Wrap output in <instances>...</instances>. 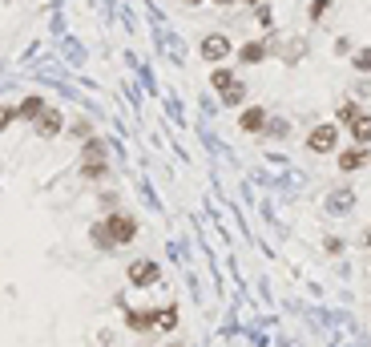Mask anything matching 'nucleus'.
Returning <instances> with one entry per match:
<instances>
[{
	"label": "nucleus",
	"mask_w": 371,
	"mask_h": 347,
	"mask_svg": "<svg viewBox=\"0 0 371 347\" xmlns=\"http://www.w3.org/2000/svg\"><path fill=\"white\" fill-rule=\"evenodd\" d=\"M210 4H218V8H230V4H238V0H210Z\"/></svg>",
	"instance_id": "nucleus-27"
},
{
	"label": "nucleus",
	"mask_w": 371,
	"mask_h": 347,
	"mask_svg": "<svg viewBox=\"0 0 371 347\" xmlns=\"http://www.w3.org/2000/svg\"><path fill=\"white\" fill-rule=\"evenodd\" d=\"M126 279H129V287H154V283L161 279V271H158L154 259H133L129 271H126Z\"/></svg>",
	"instance_id": "nucleus-3"
},
{
	"label": "nucleus",
	"mask_w": 371,
	"mask_h": 347,
	"mask_svg": "<svg viewBox=\"0 0 371 347\" xmlns=\"http://www.w3.org/2000/svg\"><path fill=\"white\" fill-rule=\"evenodd\" d=\"M69 133H73V137H77V142H89V137H93V125H89V121H85V117H77V121H73V125H69Z\"/></svg>",
	"instance_id": "nucleus-19"
},
{
	"label": "nucleus",
	"mask_w": 371,
	"mask_h": 347,
	"mask_svg": "<svg viewBox=\"0 0 371 347\" xmlns=\"http://www.w3.org/2000/svg\"><path fill=\"white\" fill-rule=\"evenodd\" d=\"M351 202H355L351 190H331V194H327V210H331V215H347Z\"/></svg>",
	"instance_id": "nucleus-13"
},
{
	"label": "nucleus",
	"mask_w": 371,
	"mask_h": 347,
	"mask_svg": "<svg viewBox=\"0 0 371 347\" xmlns=\"http://www.w3.org/2000/svg\"><path fill=\"white\" fill-rule=\"evenodd\" d=\"M246 4H267V0H246Z\"/></svg>",
	"instance_id": "nucleus-29"
},
{
	"label": "nucleus",
	"mask_w": 371,
	"mask_h": 347,
	"mask_svg": "<svg viewBox=\"0 0 371 347\" xmlns=\"http://www.w3.org/2000/svg\"><path fill=\"white\" fill-rule=\"evenodd\" d=\"M347 130H351V142H355V146H367V149H371V109H359Z\"/></svg>",
	"instance_id": "nucleus-9"
},
{
	"label": "nucleus",
	"mask_w": 371,
	"mask_h": 347,
	"mask_svg": "<svg viewBox=\"0 0 371 347\" xmlns=\"http://www.w3.org/2000/svg\"><path fill=\"white\" fill-rule=\"evenodd\" d=\"M327 250L331 254H343V238H327Z\"/></svg>",
	"instance_id": "nucleus-26"
},
{
	"label": "nucleus",
	"mask_w": 371,
	"mask_h": 347,
	"mask_svg": "<svg viewBox=\"0 0 371 347\" xmlns=\"http://www.w3.org/2000/svg\"><path fill=\"white\" fill-rule=\"evenodd\" d=\"M242 101H246V81L234 77V81L222 89V105H226V109H234V105H242Z\"/></svg>",
	"instance_id": "nucleus-12"
},
{
	"label": "nucleus",
	"mask_w": 371,
	"mask_h": 347,
	"mask_svg": "<svg viewBox=\"0 0 371 347\" xmlns=\"http://www.w3.org/2000/svg\"><path fill=\"white\" fill-rule=\"evenodd\" d=\"M97 250H117V247H129L133 238H137V218L126 215V210H109V215L93 222V231H89Z\"/></svg>",
	"instance_id": "nucleus-1"
},
{
	"label": "nucleus",
	"mask_w": 371,
	"mask_h": 347,
	"mask_svg": "<svg viewBox=\"0 0 371 347\" xmlns=\"http://www.w3.org/2000/svg\"><path fill=\"white\" fill-rule=\"evenodd\" d=\"M101 210H105V215H109V210H117V198H113V194H101Z\"/></svg>",
	"instance_id": "nucleus-25"
},
{
	"label": "nucleus",
	"mask_w": 371,
	"mask_h": 347,
	"mask_svg": "<svg viewBox=\"0 0 371 347\" xmlns=\"http://www.w3.org/2000/svg\"><path fill=\"white\" fill-rule=\"evenodd\" d=\"M230 81H234V73H230V69H222V65H214V69H210V85H214L218 93H222V89H226Z\"/></svg>",
	"instance_id": "nucleus-17"
},
{
	"label": "nucleus",
	"mask_w": 371,
	"mask_h": 347,
	"mask_svg": "<svg viewBox=\"0 0 371 347\" xmlns=\"http://www.w3.org/2000/svg\"><path fill=\"white\" fill-rule=\"evenodd\" d=\"M262 133H271V137H287V121H267V130Z\"/></svg>",
	"instance_id": "nucleus-24"
},
{
	"label": "nucleus",
	"mask_w": 371,
	"mask_h": 347,
	"mask_svg": "<svg viewBox=\"0 0 371 347\" xmlns=\"http://www.w3.org/2000/svg\"><path fill=\"white\" fill-rule=\"evenodd\" d=\"M351 69L355 73H371V45H363V49L351 53Z\"/></svg>",
	"instance_id": "nucleus-16"
},
{
	"label": "nucleus",
	"mask_w": 371,
	"mask_h": 347,
	"mask_svg": "<svg viewBox=\"0 0 371 347\" xmlns=\"http://www.w3.org/2000/svg\"><path fill=\"white\" fill-rule=\"evenodd\" d=\"M306 13H311V20H323L327 13H331V0H311V8H306Z\"/></svg>",
	"instance_id": "nucleus-21"
},
{
	"label": "nucleus",
	"mask_w": 371,
	"mask_h": 347,
	"mask_svg": "<svg viewBox=\"0 0 371 347\" xmlns=\"http://www.w3.org/2000/svg\"><path fill=\"white\" fill-rule=\"evenodd\" d=\"M32 130H36V137H41V142H53V137H57V133L65 130V117H61V109H53V105H45V109H41V117L32 121Z\"/></svg>",
	"instance_id": "nucleus-4"
},
{
	"label": "nucleus",
	"mask_w": 371,
	"mask_h": 347,
	"mask_svg": "<svg viewBox=\"0 0 371 347\" xmlns=\"http://www.w3.org/2000/svg\"><path fill=\"white\" fill-rule=\"evenodd\" d=\"M371 162V149L367 146H347V149H339V170L343 174H355V170H363V165Z\"/></svg>",
	"instance_id": "nucleus-6"
},
{
	"label": "nucleus",
	"mask_w": 371,
	"mask_h": 347,
	"mask_svg": "<svg viewBox=\"0 0 371 347\" xmlns=\"http://www.w3.org/2000/svg\"><path fill=\"white\" fill-rule=\"evenodd\" d=\"M170 347H182V343H170Z\"/></svg>",
	"instance_id": "nucleus-30"
},
{
	"label": "nucleus",
	"mask_w": 371,
	"mask_h": 347,
	"mask_svg": "<svg viewBox=\"0 0 371 347\" xmlns=\"http://www.w3.org/2000/svg\"><path fill=\"white\" fill-rule=\"evenodd\" d=\"M45 105H48V101L41 97V93H29V97H25V101H20V105H16V117H20V121H36Z\"/></svg>",
	"instance_id": "nucleus-10"
},
{
	"label": "nucleus",
	"mask_w": 371,
	"mask_h": 347,
	"mask_svg": "<svg viewBox=\"0 0 371 347\" xmlns=\"http://www.w3.org/2000/svg\"><path fill=\"white\" fill-rule=\"evenodd\" d=\"M182 4H186V8H198V4H206V0H182Z\"/></svg>",
	"instance_id": "nucleus-28"
},
{
	"label": "nucleus",
	"mask_w": 371,
	"mask_h": 347,
	"mask_svg": "<svg viewBox=\"0 0 371 347\" xmlns=\"http://www.w3.org/2000/svg\"><path fill=\"white\" fill-rule=\"evenodd\" d=\"M126 323L133 331H149L158 327V311H126Z\"/></svg>",
	"instance_id": "nucleus-14"
},
{
	"label": "nucleus",
	"mask_w": 371,
	"mask_h": 347,
	"mask_svg": "<svg viewBox=\"0 0 371 347\" xmlns=\"http://www.w3.org/2000/svg\"><path fill=\"white\" fill-rule=\"evenodd\" d=\"M198 53H202V61L218 65V61H226V57L234 53V45H230L222 33H210V36H202V49H198Z\"/></svg>",
	"instance_id": "nucleus-5"
},
{
	"label": "nucleus",
	"mask_w": 371,
	"mask_h": 347,
	"mask_svg": "<svg viewBox=\"0 0 371 347\" xmlns=\"http://www.w3.org/2000/svg\"><path fill=\"white\" fill-rule=\"evenodd\" d=\"M306 149L311 154H335L339 149V121H323L306 133Z\"/></svg>",
	"instance_id": "nucleus-2"
},
{
	"label": "nucleus",
	"mask_w": 371,
	"mask_h": 347,
	"mask_svg": "<svg viewBox=\"0 0 371 347\" xmlns=\"http://www.w3.org/2000/svg\"><path fill=\"white\" fill-rule=\"evenodd\" d=\"M13 121H16V109L13 105H0V130H8Z\"/></svg>",
	"instance_id": "nucleus-22"
},
{
	"label": "nucleus",
	"mask_w": 371,
	"mask_h": 347,
	"mask_svg": "<svg viewBox=\"0 0 371 347\" xmlns=\"http://www.w3.org/2000/svg\"><path fill=\"white\" fill-rule=\"evenodd\" d=\"M255 20H258V25H271V4H255Z\"/></svg>",
	"instance_id": "nucleus-23"
},
{
	"label": "nucleus",
	"mask_w": 371,
	"mask_h": 347,
	"mask_svg": "<svg viewBox=\"0 0 371 347\" xmlns=\"http://www.w3.org/2000/svg\"><path fill=\"white\" fill-rule=\"evenodd\" d=\"M271 57V41H246L238 49V65H262Z\"/></svg>",
	"instance_id": "nucleus-7"
},
{
	"label": "nucleus",
	"mask_w": 371,
	"mask_h": 347,
	"mask_svg": "<svg viewBox=\"0 0 371 347\" xmlns=\"http://www.w3.org/2000/svg\"><path fill=\"white\" fill-rule=\"evenodd\" d=\"M105 154H109L105 142H101V137H89V142L81 146V162H89V158H105Z\"/></svg>",
	"instance_id": "nucleus-15"
},
{
	"label": "nucleus",
	"mask_w": 371,
	"mask_h": 347,
	"mask_svg": "<svg viewBox=\"0 0 371 347\" xmlns=\"http://www.w3.org/2000/svg\"><path fill=\"white\" fill-rule=\"evenodd\" d=\"M158 327L161 331H174L177 327V311H174V307H161V311H158Z\"/></svg>",
	"instance_id": "nucleus-20"
},
{
	"label": "nucleus",
	"mask_w": 371,
	"mask_h": 347,
	"mask_svg": "<svg viewBox=\"0 0 371 347\" xmlns=\"http://www.w3.org/2000/svg\"><path fill=\"white\" fill-rule=\"evenodd\" d=\"M355 114H359V105H355V101H343V105L335 109V121H339V125H351Z\"/></svg>",
	"instance_id": "nucleus-18"
},
{
	"label": "nucleus",
	"mask_w": 371,
	"mask_h": 347,
	"mask_svg": "<svg viewBox=\"0 0 371 347\" xmlns=\"http://www.w3.org/2000/svg\"><path fill=\"white\" fill-rule=\"evenodd\" d=\"M85 182H101L105 174H109V158H89V162H81V170H77Z\"/></svg>",
	"instance_id": "nucleus-11"
},
{
	"label": "nucleus",
	"mask_w": 371,
	"mask_h": 347,
	"mask_svg": "<svg viewBox=\"0 0 371 347\" xmlns=\"http://www.w3.org/2000/svg\"><path fill=\"white\" fill-rule=\"evenodd\" d=\"M267 121H271V114H267L262 105H246V109H242V117H238V125L246 133H262V130H267Z\"/></svg>",
	"instance_id": "nucleus-8"
}]
</instances>
